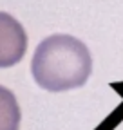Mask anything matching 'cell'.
Returning a JSON list of instances; mask_svg holds the SVG:
<instances>
[{
	"mask_svg": "<svg viewBox=\"0 0 123 130\" xmlns=\"http://www.w3.org/2000/svg\"><path fill=\"white\" fill-rule=\"evenodd\" d=\"M27 51V32L13 14L0 11V69L17 65Z\"/></svg>",
	"mask_w": 123,
	"mask_h": 130,
	"instance_id": "2",
	"label": "cell"
},
{
	"mask_svg": "<svg viewBox=\"0 0 123 130\" xmlns=\"http://www.w3.org/2000/svg\"><path fill=\"white\" fill-rule=\"evenodd\" d=\"M36 85L49 92L80 89L92 72V58L87 45L71 35L43 38L31 60Z\"/></svg>",
	"mask_w": 123,
	"mask_h": 130,
	"instance_id": "1",
	"label": "cell"
},
{
	"mask_svg": "<svg viewBox=\"0 0 123 130\" xmlns=\"http://www.w3.org/2000/svg\"><path fill=\"white\" fill-rule=\"evenodd\" d=\"M22 112L14 94L0 85V130H18Z\"/></svg>",
	"mask_w": 123,
	"mask_h": 130,
	"instance_id": "3",
	"label": "cell"
}]
</instances>
